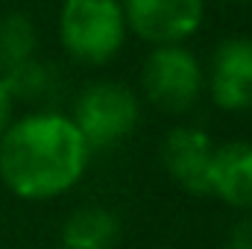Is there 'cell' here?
I'll return each mask as SVG.
<instances>
[{
    "instance_id": "obj_11",
    "label": "cell",
    "mask_w": 252,
    "mask_h": 249,
    "mask_svg": "<svg viewBox=\"0 0 252 249\" xmlns=\"http://www.w3.org/2000/svg\"><path fill=\"white\" fill-rule=\"evenodd\" d=\"M0 82L6 85L12 100H38L53 88V70H50V64L32 56L27 62L15 64L12 70L0 73Z\"/></svg>"
},
{
    "instance_id": "obj_6",
    "label": "cell",
    "mask_w": 252,
    "mask_h": 249,
    "mask_svg": "<svg viewBox=\"0 0 252 249\" xmlns=\"http://www.w3.org/2000/svg\"><path fill=\"white\" fill-rule=\"evenodd\" d=\"M205 88L217 109L223 112H247L252 109V38L232 35L220 41L211 53Z\"/></svg>"
},
{
    "instance_id": "obj_2",
    "label": "cell",
    "mask_w": 252,
    "mask_h": 249,
    "mask_svg": "<svg viewBox=\"0 0 252 249\" xmlns=\"http://www.w3.org/2000/svg\"><path fill=\"white\" fill-rule=\"evenodd\" d=\"M59 38L70 59L106 64L126 41V18L121 0H62Z\"/></svg>"
},
{
    "instance_id": "obj_4",
    "label": "cell",
    "mask_w": 252,
    "mask_h": 249,
    "mask_svg": "<svg viewBox=\"0 0 252 249\" xmlns=\"http://www.w3.org/2000/svg\"><path fill=\"white\" fill-rule=\"evenodd\" d=\"M141 85L147 100L164 115L190 112L205 88V73L199 59L185 44H161L144 59Z\"/></svg>"
},
{
    "instance_id": "obj_3",
    "label": "cell",
    "mask_w": 252,
    "mask_h": 249,
    "mask_svg": "<svg viewBox=\"0 0 252 249\" xmlns=\"http://www.w3.org/2000/svg\"><path fill=\"white\" fill-rule=\"evenodd\" d=\"M70 121L91 150H109L135 132L141 106L138 97L121 82H88L73 103Z\"/></svg>"
},
{
    "instance_id": "obj_5",
    "label": "cell",
    "mask_w": 252,
    "mask_h": 249,
    "mask_svg": "<svg viewBox=\"0 0 252 249\" xmlns=\"http://www.w3.org/2000/svg\"><path fill=\"white\" fill-rule=\"evenodd\" d=\"M126 30L153 47L185 44L202 27L205 0H124Z\"/></svg>"
},
{
    "instance_id": "obj_10",
    "label": "cell",
    "mask_w": 252,
    "mask_h": 249,
    "mask_svg": "<svg viewBox=\"0 0 252 249\" xmlns=\"http://www.w3.org/2000/svg\"><path fill=\"white\" fill-rule=\"evenodd\" d=\"M35 47H38V32L27 12L0 15V73L32 59Z\"/></svg>"
},
{
    "instance_id": "obj_1",
    "label": "cell",
    "mask_w": 252,
    "mask_h": 249,
    "mask_svg": "<svg viewBox=\"0 0 252 249\" xmlns=\"http://www.w3.org/2000/svg\"><path fill=\"white\" fill-rule=\"evenodd\" d=\"M91 147L76 124L59 112L27 115L0 138V182L21 199L44 202L79 185Z\"/></svg>"
},
{
    "instance_id": "obj_8",
    "label": "cell",
    "mask_w": 252,
    "mask_h": 249,
    "mask_svg": "<svg viewBox=\"0 0 252 249\" xmlns=\"http://www.w3.org/2000/svg\"><path fill=\"white\" fill-rule=\"evenodd\" d=\"M211 196L232 208L252 211V144L229 141L214 150L211 164Z\"/></svg>"
},
{
    "instance_id": "obj_9",
    "label": "cell",
    "mask_w": 252,
    "mask_h": 249,
    "mask_svg": "<svg viewBox=\"0 0 252 249\" xmlns=\"http://www.w3.org/2000/svg\"><path fill=\"white\" fill-rule=\"evenodd\" d=\"M121 238V220L100 205L76 208L62 226L64 249H115Z\"/></svg>"
},
{
    "instance_id": "obj_13",
    "label": "cell",
    "mask_w": 252,
    "mask_h": 249,
    "mask_svg": "<svg viewBox=\"0 0 252 249\" xmlns=\"http://www.w3.org/2000/svg\"><path fill=\"white\" fill-rule=\"evenodd\" d=\"M12 97H9V91H6V85L0 82V138H3V132L9 129L12 124Z\"/></svg>"
},
{
    "instance_id": "obj_7",
    "label": "cell",
    "mask_w": 252,
    "mask_h": 249,
    "mask_svg": "<svg viewBox=\"0 0 252 249\" xmlns=\"http://www.w3.org/2000/svg\"><path fill=\"white\" fill-rule=\"evenodd\" d=\"M214 141L196 126H176L161 141V164L167 176L193 196H211Z\"/></svg>"
},
{
    "instance_id": "obj_14",
    "label": "cell",
    "mask_w": 252,
    "mask_h": 249,
    "mask_svg": "<svg viewBox=\"0 0 252 249\" xmlns=\"http://www.w3.org/2000/svg\"><path fill=\"white\" fill-rule=\"evenodd\" d=\"M232 3H247V0H232Z\"/></svg>"
},
{
    "instance_id": "obj_12",
    "label": "cell",
    "mask_w": 252,
    "mask_h": 249,
    "mask_svg": "<svg viewBox=\"0 0 252 249\" xmlns=\"http://www.w3.org/2000/svg\"><path fill=\"white\" fill-rule=\"evenodd\" d=\"M226 249H252V214L238 220L229 232V241H226Z\"/></svg>"
}]
</instances>
